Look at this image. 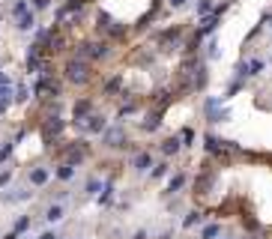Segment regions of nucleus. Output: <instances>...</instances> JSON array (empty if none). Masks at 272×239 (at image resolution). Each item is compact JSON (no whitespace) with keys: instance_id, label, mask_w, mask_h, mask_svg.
<instances>
[{"instance_id":"nucleus-1","label":"nucleus","mask_w":272,"mask_h":239,"mask_svg":"<svg viewBox=\"0 0 272 239\" xmlns=\"http://www.w3.org/2000/svg\"><path fill=\"white\" fill-rule=\"evenodd\" d=\"M189 30H192L189 24H171V27H165L162 33H156V42H159V48H165V51H177V48L186 45Z\"/></svg>"},{"instance_id":"nucleus-2","label":"nucleus","mask_w":272,"mask_h":239,"mask_svg":"<svg viewBox=\"0 0 272 239\" xmlns=\"http://www.w3.org/2000/svg\"><path fill=\"white\" fill-rule=\"evenodd\" d=\"M63 72H66V81H72V84H87V81L93 78L90 60H84V57H75V60H69V63L63 66Z\"/></svg>"},{"instance_id":"nucleus-3","label":"nucleus","mask_w":272,"mask_h":239,"mask_svg":"<svg viewBox=\"0 0 272 239\" xmlns=\"http://www.w3.org/2000/svg\"><path fill=\"white\" fill-rule=\"evenodd\" d=\"M204 111H207V123H210V126H219V123H228V120H231V114H228L222 96H210V99L204 102Z\"/></svg>"},{"instance_id":"nucleus-4","label":"nucleus","mask_w":272,"mask_h":239,"mask_svg":"<svg viewBox=\"0 0 272 239\" xmlns=\"http://www.w3.org/2000/svg\"><path fill=\"white\" fill-rule=\"evenodd\" d=\"M102 144H105L108 150H126V147H129V135H126V129L117 123V126H108V129L102 132Z\"/></svg>"},{"instance_id":"nucleus-5","label":"nucleus","mask_w":272,"mask_h":239,"mask_svg":"<svg viewBox=\"0 0 272 239\" xmlns=\"http://www.w3.org/2000/svg\"><path fill=\"white\" fill-rule=\"evenodd\" d=\"M192 183V177L186 174V171H174L171 177H168V186H165V198H177V195H183L186 192V186Z\"/></svg>"},{"instance_id":"nucleus-6","label":"nucleus","mask_w":272,"mask_h":239,"mask_svg":"<svg viewBox=\"0 0 272 239\" xmlns=\"http://www.w3.org/2000/svg\"><path fill=\"white\" fill-rule=\"evenodd\" d=\"M108 54H111L108 42H84L78 48V57H84V60H105Z\"/></svg>"},{"instance_id":"nucleus-7","label":"nucleus","mask_w":272,"mask_h":239,"mask_svg":"<svg viewBox=\"0 0 272 239\" xmlns=\"http://www.w3.org/2000/svg\"><path fill=\"white\" fill-rule=\"evenodd\" d=\"M222 18H225V15H219V12H210V15H204V18L195 24V30H198L204 39H210V36H216V30H219Z\"/></svg>"},{"instance_id":"nucleus-8","label":"nucleus","mask_w":272,"mask_h":239,"mask_svg":"<svg viewBox=\"0 0 272 239\" xmlns=\"http://www.w3.org/2000/svg\"><path fill=\"white\" fill-rule=\"evenodd\" d=\"M78 126H81L87 135H102V132L108 129V117H105V114H90V117H87V120H81Z\"/></svg>"},{"instance_id":"nucleus-9","label":"nucleus","mask_w":272,"mask_h":239,"mask_svg":"<svg viewBox=\"0 0 272 239\" xmlns=\"http://www.w3.org/2000/svg\"><path fill=\"white\" fill-rule=\"evenodd\" d=\"M183 150H186V147H183L180 135H168V138L159 144V153H162V159H177Z\"/></svg>"},{"instance_id":"nucleus-10","label":"nucleus","mask_w":272,"mask_h":239,"mask_svg":"<svg viewBox=\"0 0 272 239\" xmlns=\"http://www.w3.org/2000/svg\"><path fill=\"white\" fill-rule=\"evenodd\" d=\"M153 165H156V156H153L150 150H138V153L132 156V171H138V174H150Z\"/></svg>"},{"instance_id":"nucleus-11","label":"nucleus","mask_w":272,"mask_h":239,"mask_svg":"<svg viewBox=\"0 0 272 239\" xmlns=\"http://www.w3.org/2000/svg\"><path fill=\"white\" fill-rule=\"evenodd\" d=\"M162 114H165V108H153V111L144 117V123H141V132H147V135L159 132V129H162Z\"/></svg>"},{"instance_id":"nucleus-12","label":"nucleus","mask_w":272,"mask_h":239,"mask_svg":"<svg viewBox=\"0 0 272 239\" xmlns=\"http://www.w3.org/2000/svg\"><path fill=\"white\" fill-rule=\"evenodd\" d=\"M147 177H150V183H162V180H168V177H171V162H168V159H159V162L150 168Z\"/></svg>"},{"instance_id":"nucleus-13","label":"nucleus","mask_w":272,"mask_h":239,"mask_svg":"<svg viewBox=\"0 0 272 239\" xmlns=\"http://www.w3.org/2000/svg\"><path fill=\"white\" fill-rule=\"evenodd\" d=\"M48 180H51V171H48V168H30V174H27V183H30L33 189H45Z\"/></svg>"},{"instance_id":"nucleus-14","label":"nucleus","mask_w":272,"mask_h":239,"mask_svg":"<svg viewBox=\"0 0 272 239\" xmlns=\"http://www.w3.org/2000/svg\"><path fill=\"white\" fill-rule=\"evenodd\" d=\"M84 159H87V144H84V141H75L72 147H66V162L81 165Z\"/></svg>"},{"instance_id":"nucleus-15","label":"nucleus","mask_w":272,"mask_h":239,"mask_svg":"<svg viewBox=\"0 0 272 239\" xmlns=\"http://www.w3.org/2000/svg\"><path fill=\"white\" fill-rule=\"evenodd\" d=\"M75 174H78V165H72V162H66V159H63V162L57 165V171H54V177H57L60 183H72Z\"/></svg>"},{"instance_id":"nucleus-16","label":"nucleus","mask_w":272,"mask_h":239,"mask_svg":"<svg viewBox=\"0 0 272 239\" xmlns=\"http://www.w3.org/2000/svg\"><path fill=\"white\" fill-rule=\"evenodd\" d=\"M90 114H93V102H90V99H78V102H75V108H72V117H75V126H78L81 120H87Z\"/></svg>"},{"instance_id":"nucleus-17","label":"nucleus","mask_w":272,"mask_h":239,"mask_svg":"<svg viewBox=\"0 0 272 239\" xmlns=\"http://www.w3.org/2000/svg\"><path fill=\"white\" fill-rule=\"evenodd\" d=\"M63 219H66V207H63L60 201L45 210V222H48V225H57V222H63Z\"/></svg>"},{"instance_id":"nucleus-18","label":"nucleus","mask_w":272,"mask_h":239,"mask_svg":"<svg viewBox=\"0 0 272 239\" xmlns=\"http://www.w3.org/2000/svg\"><path fill=\"white\" fill-rule=\"evenodd\" d=\"M33 192L30 189H9V195H3V204H21V201H30Z\"/></svg>"},{"instance_id":"nucleus-19","label":"nucleus","mask_w":272,"mask_h":239,"mask_svg":"<svg viewBox=\"0 0 272 239\" xmlns=\"http://www.w3.org/2000/svg\"><path fill=\"white\" fill-rule=\"evenodd\" d=\"M201 222H204V213H201V210H192V213H186V216H183L180 228H183V231H192V228H198Z\"/></svg>"},{"instance_id":"nucleus-20","label":"nucleus","mask_w":272,"mask_h":239,"mask_svg":"<svg viewBox=\"0 0 272 239\" xmlns=\"http://www.w3.org/2000/svg\"><path fill=\"white\" fill-rule=\"evenodd\" d=\"M222 234H225V228H222L219 222H213V225H204V228H201V239H219Z\"/></svg>"},{"instance_id":"nucleus-21","label":"nucleus","mask_w":272,"mask_h":239,"mask_svg":"<svg viewBox=\"0 0 272 239\" xmlns=\"http://www.w3.org/2000/svg\"><path fill=\"white\" fill-rule=\"evenodd\" d=\"M264 69H267V60H264V57H252V60H249V78L264 75Z\"/></svg>"},{"instance_id":"nucleus-22","label":"nucleus","mask_w":272,"mask_h":239,"mask_svg":"<svg viewBox=\"0 0 272 239\" xmlns=\"http://www.w3.org/2000/svg\"><path fill=\"white\" fill-rule=\"evenodd\" d=\"M243 87H246V78H231V84H228V90H225V96H222V99H225V102H228V99H234Z\"/></svg>"},{"instance_id":"nucleus-23","label":"nucleus","mask_w":272,"mask_h":239,"mask_svg":"<svg viewBox=\"0 0 272 239\" xmlns=\"http://www.w3.org/2000/svg\"><path fill=\"white\" fill-rule=\"evenodd\" d=\"M102 186H105V183H102L99 177H87V183H84V192H87L90 198H99V192H102Z\"/></svg>"},{"instance_id":"nucleus-24","label":"nucleus","mask_w":272,"mask_h":239,"mask_svg":"<svg viewBox=\"0 0 272 239\" xmlns=\"http://www.w3.org/2000/svg\"><path fill=\"white\" fill-rule=\"evenodd\" d=\"M111 201H114V183L108 180L102 186V192H99V207H111Z\"/></svg>"},{"instance_id":"nucleus-25","label":"nucleus","mask_w":272,"mask_h":239,"mask_svg":"<svg viewBox=\"0 0 272 239\" xmlns=\"http://www.w3.org/2000/svg\"><path fill=\"white\" fill-rule=\"evenodd\" d=\"M177 135H180V141H183V147H186V150H189V147L195 144V138H198V132H195L192 126H183V129H180Z\"/></svg>"},{"instance_id":"nucleus-26","label":"nucleus","mask_w":272,"mask_h":239,"mask_svg":"<svg viewBox=\"0 0 272 239\" xmlns=\"http://www.w3.org/2000/svg\"><path fill=\"white\" fill-rule=\"evenodd\" d=\"M204 48H207V54H204V57H207L210 63H213V60H219V54H222V51H219V42H216V36H210Z\"/></svg>"},{"instance_id":"nucleus-27","label":"nucleus","mask_w":272,"mask_h":239,"mask_svg":"<svg viewBox=\"0 0 272 239\" xmlns=\"http://www.w3.org/2000/svg\"><path fill=\"white\" fill-rule=\"evenodd\" d=\"M213 9H216V0H198V3H195V12H198V18L210 15Z\"/></svg>"},{"instance_id":"nucleus-28","label":"nucleus","mask_w":272,"mask_h":239,"mask_svg":"<svg viewBox=\"0 0 272 239\" xmlns=\"http://www.w3.org/2000/svg\"><path fill=\"white\" fill-rule=\"evenodd\" d=\"M120 87H123V78H120V75L108 78V81H105V96H111V93H120Z\"/></svg>"},{"instance_id":"nucleus-29","label":"nucleus","mask_w":272,"mask_h":239,"mask_svg":"<svg viewBox=\"0 0 272 239\" xmlns=\"http://www.w3.org/2000/svg\"><path fill=\"white\" fill-rule=\"evenodd\" d=\"M30 225H33V222H30V216H21V219H18V222L12 225V231H15V234L21 237V234H27V231H30Z\"/></svg>"},{"instance_id":"nucleus-30","label":"nucleus","mask_w":272,"mask_h":239,"mask_svg":"<svg viewBox=\"0 0 272 239\" xmlns=\"http://www.w3.org/2000/svg\"><path fill=\"white\" fill-rule=\"evenodd\" d=\"M36 24V18H33V12H24L21 18H18V30H30Z\"/></svg>"},{"instance_id":"nucleus-31","label":"nucleus","mask_w":272,"mask_h":239,"mask_svg":"<svg viewBox=\"0 0 272 239\" xmlns=\"http://www.w3.org/2000/svg\"><path fill=\"white\" fill-rule=\"evenodd\" d=\"M12 147H15L12 141H6V144L0 147V165H6V162H9V156H12Z\"/></svg>"},{"instance_id":"nucleus-32","label":"nucleus","mask_w":272,"mask_h":239,"mask_svg":"<svg viewBox=\"0 0 272 239\" xmlns=\"http://www.w3.org/2000/svg\"><path fill=\"white\" fill-rule=\"evenodd\" d=\"M24 12H27V0H15V3H12V15H15V18H21Z\"/></svg>"},{"instance_id":"nucleus-33","label":"nucleus","mask_w":272,"mask_h":239,"mask_svg":"<svg viewBox=\"0 0 272 239\" xmlns=\"http://www.w3.org/2000/svg\"><path fill=\"white\" fill-rule=\"evenodd\" d=\"M9 183H12V171L6 168V171H0V189H3V186H9Z\"/></svg>"},{"instance_id":"nucleus-34","label":"nucleus","mask_w":272,"mask_h":239,"mask_svg":"<svg viewBox=\"0 0 272 239\" xmlns=\"http://www.w3.org/2000/svg\"><path fill=\"white\" fill-rule=\"evenodd\" d=\"M15 102H27V87H15Z\"/></svg>"},{"instance_id":"nucleus-35","label":"nucleus","mask_w":272,"mask_h":239,"mask_svg":"<svg viewBox=\"0 0 272 239\" xmlns=\"http://www.w3.org/2000/svg\"><path fill=\"white\" fill-rule=\"evenodd\" d=\"M132 239H150V231H147V228H138V231L132 234Z\"/></svg>"},{"instance_id":"nucleus-36","label":"nucleus","mask_w":272,"mask_h":239,"mask_svg":"<svg viewBox=\"0 0 272 239\" xmlns=\"http://www.w3.org/2000/svg\"><path fill=\"white\" fill-rule=\"evenodd\" d=\"M192 0H171V9H186Z\"/></svg>"},{"instance_id":"nucleus-37","label":"nucleus","mask_w":272,"mask_h":239,"mask_svg":"<svg viewBox=\"0 0 272 239\" xmlns=\"http://www.w3.org/2000/svg\"><path fill=\"white\" fill-rule=\"evenodd\" d=\"M156 239H174V228H165V231H162Z\"/></svg>"},{"instance_id":"nucleus-38","label":"nucleus","mask_w":272,"mask_h":239,"mask_svg":"<svg viewBox=\"0 0 272 239\" xmlns=\"http://www.w3.org/2000/svg\"><path fill=\"white\" fill-rule=\"evenodd\" d=\"M51 0H33V9H48Z\"/></svg>"},{"instance_id":"nucleus-39","label":"nucleus","mask_w":272,"mask_h":239,"mask_svg":"<svg viewBox=\"0 0 272 239\" xmlns=\"http://www.w3.org/2000/svg\"><path fill=\"white\" fill-rule=\"evenodd\" d=\"M36 239H60V237H57L54 231H45V234H39V237H36Z\"/></svg>"},{"instance_id":"nucleus-40","label":"nucleus","mask_w":272,"mask_h":239,"mask_svg":"<svg viewBox=\"0 0 272 239\" xmlns=\"http://www.w3.org/2000/svg\"><path fill=\"white\" fill-rule=\"evenodd\" d=\"M6 84H9V75H6V72H0V87H6Z\"/></svg>"},{"instance_id":"nucleus-41","label":"nucleus","mask_w":272,"mask_h":239,"mask_svg":"<svg viewBox=\"0 0 272 239\" xmlns=\"http://www.w3.org/2000/svg\"><path fill=\"white\" fill-rule=\"evenodd\" d=\"M219 239H237V237H225V234H222V237H219Z\"/></svg>"},{"instance_id":"nucleus-42","label":"nucleus","mask_w":272,"mask_h":239,"mask_svg":"<svg viewBox=\"0 0 272 239\" xmlns=\"http://www.w3.org/2000/svg\"><path fill=\"white\" fill-rule=\"evenodd\" d=\"M60 239H63V237H60Z\"/></svg>"}]
</instances>
